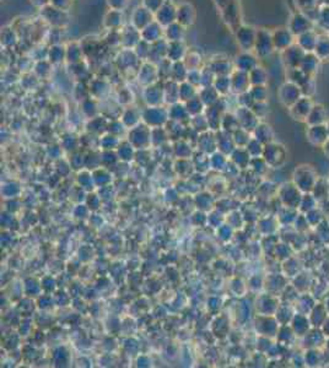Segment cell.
Segmentation results:
<instances>
[{
	"label": "cell",
	"mask_w": 329,
	"mask_h": 368,
	"mask_svg": "<svg viewBox=\"0 0 329 368\" xmlns=\"http://www.w3.org/2000/svg\"><path fill=\"white\" fill-rule=\"evenodd\" d=\"M275 50L273 42V32L268 31L267 28H259L257 30L256 44H254V52L258 58H267Z\"/></svg>",
	"instance_id": "obj_1"
},
{
	"label": "cell",
	"mask_w": 329,
	"mask_h": 368,
	"mask_svg": "<svg viewBox=\"0 0 329 368\" xmlns=\"http://www.w3.org/2000/svg\"><path fill=\"white\" fill-rule=\"evenodd\" d=\"M155 20L162 27L177 21V7L172 2L166 0L165 4L155 13Z\"/></svg>",
	"instance_id": "obj_10"
},
{
	"label": "cell",
	"mask_w": 329,
	"mask_h": 368,
	"mask_svg": "<svg viewBox=\"0 0 329 368\" xmlns=\"http://www.w3.org/2000/svg\"><path fill=\"white\" fill-rule=\"evenodd\" d=\"M231 86H232L233 92L241 95L243 92H247L251 88V81L248 73L245 71L234 69L231 74Z\"/></svg>",
	"instance_id": "obj_16"
},
{
	"label": "cell",
	"mask_w": 329,
	"mask_h": 368,
	"mask_svg": "<svg viewBox=\"0 0 329 368\" xmlns=\"http://www.w3.org/2000/svg\"><path fill=\"white\" fill-rule=\"evenodd\" d=\"M196 8L191 3H182L177 7V22L182 26L190 27L196 22Z\"/></svg>",
	"instance_id": "obj_14"
},
{
	"label": "cell",
	"mask_w": 329,
	"mask_h": 368,
	"mask_svg": "<svg viewBox=\"0 0 329 368\" xmlns=\"http://www.w3.org/2000/svg\"><path fill=\"white\" fill-rule=\"evenodd\" d=\"M200 69H192L188 70L187 81L191 82L194 86H200Z\"/></svg>",
	"instance_id": "obj_55"
},
{
	"label": "cell",
	"mask_w": 329,
	"mask_h": 368,
	"mask_svg": "<svg viewBox=\"0 0 329 368\" xmlns=\"http://www.w3.org/2000/svg\"><path fill=\"white\" fill-rule=\"evenodd\" d=\"M220 93L217 92L216 88L214 86H207V87H202L200 92L198 93V96L200 97V99L203 101V103L207 104V106H211L214 104L219 98Z\"/></svg>",
	"instance_id": "obj_37"
},
{
	"label": "cell",
	"mask_w": 329,
	"mask_h": 368,
	"mask_svg": "<svg viewBox=\"0 0 329 368\" xmlns=\"http://www.w3.org/2000/svg\"><path fill=\"white\" fill-rule=\"evenodd\" d=\"M256 136L259 140H263L264 138H268L270 140L273 138V130H271L270 125L268 124H258L256 127Z\"/></svg>",
	"instance_id": "obj_50"
},
{
	"label": "cell",
	"mask_w": 329,
	"mask_h": 368,
	"mask_svg": "<svg viewBox=\"0 0 329 368\" xmlns=\"http://www.w3.org/2000/svg\"><path fill=\"white\" fill-rule=\"evenodd\" d=\"M144 118L145 121L150 124L157 125V124H161L162 122L166 119V113L162 108L160 107H151L147 110V112L144 113Z\"/></svg>",
	"instance_id": "obj_34"
},
{
	"label": "cell",
	"mask_w": 329,
	"mask_h": 368,
	"mask_svg": "<svg viewBox=\"0 0 329 368\" xmlns=\"http://www.w3.org/2000/svg\"><path fill=\"white\" fill-rule=\"evenodd\" d=\"M166 0H143V5H144L147 9H149L151 13L155 14L162 5L165 4Z\"/></svg>",
	"instance_id": "obj_53"
},
{
	"label": "cell",
	"mask_w": 329,
	"mask_h": 368,
	"mask_svg": "<svg viewBox=\"0 0 329 368\" xmlns=\"http://www.w3.org/2000/svg\"><path fill=\"white\" fill-rule=\"evenodd\" d=\"M288 73H286V76H288V80L291 82H295L296 85H299L300 87H302L306 82L308 81L313 76L307 75L305 71H302L300 68H295V69H286Z\"/></svg>",
	"instance_id": "obj_35"
},
{
	"label": "cell",
	"mask_w": 329,
	"mask_h": 368,
	"mask_svg": "<svg viewBox=\"0 0 329 368\" xmlns=\"http://www.w3.org/2000/svg\"><path fill=\"white\" fill-rule=\"evenodd\" d=\"M47 59L52 65H59L67 62V45L51 44L48 47Z\"/></svg>",
	"instance_id": "obj_25"
},
{
	"label": "cell",
	"mask_w": 329,
	"mask_h": 368,
	"mask_svg": "<svg viewBox=\"0 0 329 368\" xmlns=\"http://www.w3.org/2000/svg\"><path fill=\"white\" fill-rule=\"evenodd\" d=\"M116 64L118 69L122 70H131V69H139L140 67V59L138 58L134 49H129V48H123L118 56L116 57Z\"/></svg>",
	"instance_id": "obj_7"
},
{
	"label": "cell",
	"mask_w": 329,
	"mask_h": 368,
	"mask_svg": "<svg viewBox=\"0 0 329 368\" xmlns=\"http://www.w3.org/2000/svg\"><path fill=\"white\" fill-rule=\"evenodd\" d=\"M308 140L313 145H324L329 139L328 127L325 124L308 125V130L306 133Z\"/></svg>",
	"instance_id": "obj_17"
},
{
	"label": "cell",
	"mask_w": 329,
	"mask_h": 368,
	"mask_svg": "<svg viewBox=\"0 0 329 368\" xmlns=\"http://www.w3.org/2000/svg\"><path fill=\"white\" fill-rule=\"evenodd\" d=\"M318 33L314 30H310L307 32H303L301 35L296 37V43L305 50L306 53L308 52H314V48H316L317 39H318Z\"/></svg>",
	"instance_id": "obj_21"
},
{
	"label": "cell",
	"mask_w": 329,
	"mask_h": 368,
	"mask_svg": "<svg viewBox=\"0 0 329 368\" xmlns=\"http://www.w3.org/2000/svg\"><path fill=\"white\" fill-rule=\"evenodd\" d=\"M306 52L295 42L290 47H288L281 52V61L286 69H295L301 64Z\"/></svg>",
	"instance_id": "obj_6"
},
{
	"label": "cell",
	"mask_w": 329,
	"mask_h": 368,
	"mask_svg": "<svg viewBox=\"0 0 329 368\" xmlns=\"http://www.w3.org/2000/svg\"><path fill=\"white\" fill-rule=\"evenodd\" d=\"M257 38V30L252 26L242 25L236 30V41L239 43L240 48L245 52H251L254 49Z\"/></svg>",
	"instance_id": "obj_5"
},
{
	"label": "cell",
	"mask_w": 329,
	"mask_h": 368,
	"mask_svg": "<svg viewBox=\"0 0 329 368\" xmlns=\"http://www.w3.org/2000/svg\"><path fill=\"white\" fill-rule=\"evenodd\" d=\"M50 2H51V0H30V3L33 5V7L39 8V9H41V8L45 7V5L50 4Z\"/></svg>",
	"instance_id": "obj_59"
},
{
	"label": "cell",
	"mask_w": 329,
	"mask_h": 368,
	"mask_svg": "<svg viewBox=\"0 0 329 368\" xmlns=\"http://www.w3.org/2000/svg\"><path fill=\"white\" fill-rule=\"evenodd\" d=\"M84 49L79 42H70L67 44V63L68 64H79L84 59Z\"/></svg>",
	"instance_id": "obj_29"
},
{
	"label": "cell",
	"mask_w": 329,
	"mask_h": 368,
	"mask_svg": "<svg viewBox=\"0 0 329 368\" xmlns=\"http://www.w3.org/2000/svg\"><path fill=\"white\" fill-rule=\"evenodd\" d=\"M41 16L45 22L51 25L52 27H61L63 28L67 26L69 22V15L67 10H61L58 8H54L51 4L45 5L41 8Z\"/></svg>",
	"instance_id": "obj_2"
},
{
	"label": "cell",
	"mask_w": 329,
	"mask_h": 368,
	"mask_svg": "<svg viewBox=\"0 0 329 368\" xmlns=\"http://www.w3.org/2000/svg\"><path fill=\"white\" fill-rule=\"evenodd\" d=\"M248 76H250V81L252 86H258V85H265L268 81V71L264 69L263 67H256L254 69H252L250 73H248Z\"/></svg>",
	"instance_id": "obj_33"
},
{
	"label": "cell",
	"mask_w": 329,
	"mask_h": 368,
	"mask_svg": "<svg viewBox=\"0 0 329 368\" xmlns=\"http://www.w3.org/2000/svg\"><path fill=\"white\" fill-rule=\"evenodd\" d=\"M157 73H159V80L167 81L171 78V68H172V62L170 59H164L160 63H157Z\"/></svg>",
	"instance_id": "obj_41"
},
{
	"label": "cell",
	"mask_w": 329,
	"mask_h": 368,
	"mask_svg": "<svg viewBox=\"0 0 329 368\" xmlns=\"http://www.w3.org/2000/svg\"><path fill=\"white\" fill-rule=\"evenodd\" d=\"M316 25L320 30L329 33V5H320Z\"/></svg>",
	"instance_id": "obj_40"
},
{
	"label": "cell",
	"mask_w": 329,
	"mask_h": 368,
	"mask_svg": "<svg viewBox=\"0 0 329 368\" xmlns=\"http://www.w3.org/2000/svg\"><path fill=\"white\" fill-rule=\"evenodd\" d=\"M184 33H185V27L182 26V25L178 24L177 21L164 27V37L168 42L183 41Z\"/></svg>",
	"instance_id": "obj_28"
},
{
	"label": "cell",
	"mask_w": 329,
	"mask_h": 368,
	"mask_svg": "<svg viewBox=\"0 0 329 368\" xmlns=\"http://www.w3.org/2000/svg\"><path fill=\"white\" fill-rule=\"evenodd\" d=\"M273 42L275 50L283 52L295 43V36L288 27H279L273 32Z\"/></svg>",
	"instance_id": "obj_12"
},
{
	"label": "cell",
	"mask_w": 329,
	"mask_h": 368,
	"mask_svg": "<svg viewBox=\"0 0 329 368\" xmlns=\"http://www.w3.org/2000/svg\"><path fill=\"white\" fill-rule=\"evenodd\" d=\"M134 52H135L136 56H138L140 62L149 61V57H150L151 52V43L144 41V39H140L139 43L135 45V48H134Z\"/></svg>",
	"instance_id": "obj_42"
},
{
	"label": "cell",
	"mask_w": 329,
	"mask_h": 368,
	"mask_svg": "<svg viewBox=\"0 0 329 368\" xmlns=\"http://www.w3.org/2000/svg\"><path fill=\"white\" fill-rule=\"evenodd\" d=\"M297 11L307 13V11L316 9L320 7V0H295Z\"/></svg>",
	"instance_id": "obj_46"
},
{
	"label": "cell",
	"mask_w": 329,
	"mask_h": 368,
	"mask_svg": "<svg viewBox=\"0 0 329 368\" xmlns=\"http://www.w3.org/2000/svg\"><path fill=\"white\" fill-rule=\"evenodd\" d=\"M203 107H204V103H203V101L200 99L199 96L193 97V98H191L190 101H187V103H185V108H187L188 113L191 114H199L202 112Z\"/></svg>",
	"instance_id": "obj_47"
},
{
	"label": "cell",
	"mask_w": 329,
	"mask_h": 368,
	"mask_svg": "<svg viewBox=\"0 0 329 368\" xmlns=\"http://www.w3.org/2000/svg\"><path fill=\"white\" fill-rule=\"evenodd\" d=\"M327 110L323 104H313L310 114H308L306 123L308 125H319L324 124L327 121Z\"/></svg>",
	"instance_id": "obj_27"
},
{
	"label": "cell",
	"mask_w": 329,
	"mask_h": 368,
	"mask_svg": "<svg viewBox=\"0 0 329 368\" xmlns=\"http://www.w3.org/2000/svg\"><path fill=\"white\" fill-rule=\"evenodd\" d=\"M121 38L123 48L134 49L135 45L138 44L140 39H142V33H140V30H138V28L130 24L124 26L121 30Z\"/></svg>",
	"instance_id": "obj_15"
},
{
	"label": "cell",
	"mask_w": 329,
	"mask_h": 368,
	"mask_svg": "<svg viewBox=\"0 0 329 368\" xmlns=\"http://www.w3.org/2000/svg\"><path fill=\"white\" fill-rule=\"evenodd\" d=\"M196 96H197V86H194V85H192L191 82L188 81H183L179 84V99L187 102Z\"/></svg>",
	"instance_id": "obj_39"
},
{
	"label": "cell",
	"mask_w": 329,
	"mask_h": 368,
	"mask_svg": "<svg viewBox=\"0 0 329 368\" xmlns=\"http://www.w3.org/2000/svg\"><path fill=\"white\" fill-rule=\"evenodd\" d=\"M301 90H302L303 96L311 97L312 95H313L314 91H316V81H314V79L311 78L310 80H308V81L301 87Z\"/></svg>",
	"instance_id": "obj_54"
},
{
	"label": "cell",
	"mask_w": 329,
	"mask_h": 368,
	"mask_svg": "<svg viewBox=\"0 0 329 368\" xmlns=\"http://www.w3.org/2000/svg\"><path fill=\"white\" fill-rule=\"evenodd\" d=\"M328 35H329V33H328Z\"/></svg>",
	"instance_id": "obj_62"
},
{
	"label": "cell",
	"mask_w": 329,
	"mask_h": 368,
	"mask_svg": "<svg viewBox=\"0 0 329 368\" xmlns=\"http://www.w3.org/2000/svg\"><path fill=\"white\" fill-rule=\"evenodd\" d=\"M159 80V73H157V65L155 63L145 61L140 64L138 70V81L144 86H149L157 82Z\"/></svg>",
	"instance_id": "obj_9"
},
{
	"label": "cell",
	"mask_w": 329,
	"mask_h": 368,
	"mask_svg": "<svg viewBox=\"0 0 329 368\" xmlns=\"http://www.w3.org/2000/svg\"><path fill=\"white\" fill-rule=\"evenodd\" d=\"M251 96L256 102H265L268 98V90L265 85H258V86H251Z\"/></svg>",
	"instance_id": "obj_45"
},
{
	"label": "cell",
	"mask_w": 329,
	"mask_h": 368,
	"mask_svg": "<svg viewBox=\"0 0 329 368\" xmlns=\"http://www.w3.org/2000/svg\"><path fill=\"white\" fill-rule=\"evenodd\" d=\"M213 86L216 88L220 95H226L232 90L231 86V75H219L214 80Z\"/></svg>",
	"instance_id": "obj_38"
},
{
	"label": "cell",
	"mask_w": 329,
	"mask_h": 368,
	"mask_svg": "<svg viewBox=\"0 0 329 368\" xmlns=\"http://www.w3.org/2000/svg\"><path fill=\"white\" fill-rule=\"evenodd\" d=\"M319 62H320V59L316 56V54H314L313 52H308L305 54V57H303L301 64H300L299 68L302 71H305L307 75L313 76L314 74L317 73V70H318Z\"/></svg>",
	"instance_id": "obj_26"
},
{
	"label": "cell",
	"mask_w": 329,
	"mask_h": 368,
	"mask_svg": "<svg viewBox=\"0 0 329 368\" xmlns=\"http://www.w3.org/2000/svg\"><path fill=\"white\" fill-rule=\"evenodd\" d=\"M18 42V37L11 28H4L2 32V43L5 47H14Z\"/></svg>",
	"instance_id": "obj_48"
},
{
	"label": "cell",
	"mask_w": 329,
	"mask_h": 368,
	"mask_svg": "<svg viewBox=\"0 0 329 368\" xmlns=\"http://www.w3.org/2000/svg\"><path fill=\"white\" fill-rule=\"evenodd\" d=\"M187 48L183 41L178 42H168L167 47V57L166 58L170 59L171 62H182L184 61L185 56H187Z\"/></svg>",
	"instance_id": "obj_24"
},
{
	"label": "cell",
	"mask_w": 329,
	"mask_h": 368,
	"mask_svg": "<svg viewBox=\"0 0 329 368\" xmlns=\"http://www.w3.org/2000/svg\"><path fill=\"white\" fill-rule=\"evenodd\" d=\"M106 43L111 47H117V45H122V38H121V30H114L108 31L107 36L105 38Z\"/></svg>",
	"instance_id": "obj_49"
},
{
	"label": "cell",
	"mask_w": 329,
	"mask_h": 368,
	"mask_svg": "<svg viewBox=\"0 0 329 368\" xmlns=\"http://www.w3.org/2000/svg\"><path fill=\"white\" fill-rule=\"evenodd\" d=\"M216 3H217V4H219L220 7H221V8H225L226 5L230 4L231 0H216Z\"/></svg>",
	"instance_id": "obj_60"
},
{
	"label": "cell",
	"mask_w": 329,
	"mask_h": 368,
	"mask_svg": "<svg viewBox=\"0 0 329 368\" xmlns=\"http://www.w3.org/2000/svg\"><path fill=\"white\" fill-rule=\"evenodd\" d=\"M164 97L165 101L176 102L179 98V84L178 82L173 81V80H167L164 81Z\"/></svg>",
	"instance_id": "obj_32"
},
{
	"label": "cell",
	"mask_w": 329,
	"mask_h": 368,
	"mask_svg": "<svg viewBox=\"0 0 329 368\" xmlns=\"http://www.w3.org/2000/svg\"><path fill=\"white\" fill-rule=\"evenodd\" d=\"M188 114L187 108L185 106H182L181 103H174L170 110V116L172 117L173 119H181L183 117H185Z\"/></svg>",
	"instance_id": "obj_51"
},
{
	"label": "cell",
	"mask_w": 329,
	"mask_h": 368,
	"mask_svg": "<svg viewBox=\"0 0 329 368\" xmlns=\"http://www.w3.org/2000/svg\"><path fill=\"white\" fill-rule=\"evenodd\" d=\"M233 65L234 69L245 71V73H250L252 69H254V68L259 65L258 57H257V54H253L252 52H245V50H242L234 58Z\"/></svg>",
	"instance_id": "obj_11"
},
{
	"label": "cell",
	"mask_w": 329,
	"mask_h": 368,
	"mask_svg": "<svg viewBox=\"0 0 329 368\" xmlns=\"http://www.w3.org/2000/svg\"><path fill=\"white\" fill-rule=\"evenodd\" d=\"M224 14H225V19L226 21H236L237 19V15H239V10H237L236 5H234V3L231 2L230 4L226 5V7L224 8Z\"/></svg>",
	"instance_id": "obj_52"
},
{
	"label": "cell",
	"mask_w": 329,
	"mask_h": 368,
	"mask_svg": "<svg viewBox=\"0 0 329 368\" xmlns=\"http://www.w3.org/2000/svg\"><path fill=\"white\" fill-rule=\"evenodd\" d=\"M314 22L308 18L306 14L301 13V11H297L295 13L293 16L290 18V21H289L288 28L293 32L295 37L301 35L303 32H307V31L313 30L314 28Z\"/></svg>",
	"instance_id": "obj_4"
},
{
	"label": "cell",
	"mask_w": 329,
	"mask_h": 368,
	"mask_svg": "<svg viewBox=\"0 0 329 368\" xmlns=\"http://www.w3.org/2000/svg\"><path fill=\"white\" fill-rule=\"evenodd\" d=\"M50 4L54 8H58L61 10H69L71 5V0H51Z\"/></svg>",
	"instance_id": "obj_58"
},
{
	"label": "cell",
	"mask_w": 329,
	"mask_h": 368,
	"mask_svg": "<svg viewBox=\"0 0 329 368\" xmlns=\"http://www.w3.org/2000/svg\"><path fill=\"white\" fill-rule=\"evenodd\" d=\"M314 54L322 61H329V35L328 33H322L318 36L317 39L316 48H314Z\"/></svg>",
	"instance_id": "obj_30"
},
{
	"label": "cell",
	"mask_w": 329,
	"mask_h": 368,
	"mask_svg": "<svg viewBox=\"0 0 329 368\" xmlns=\"http://www.w3.org/2000/svg\"><path fill=\"white\" fill-rule=\"evenodd\" d=\"M144 96L149 104H151V106L160 104V102H161L162 99H165L164 84L159 85L157 82H155V84H153V85H149V86L145 87Z\"/></svg>",
	"instance_id": "obj_22"
},
{
	"label": "cell",
	"mask_w": 329,
	"mask_h": 368,
	"mask_svg": "<svg viewBox=\"0 0 329 368\" xmlns=\"http://www.w3.org/2000/svg\"><path fill=\"white\" fill-rule=\"evenodd\" d=\"M153 21H155V14L151 13L144 5L136 8L131 14V25L140 31L147 27L148 25H150Z\"/></svg>",
	"instance_id": "obj_13"
},
{
	"label": "cell",
	"mask_w": 329,
	"mask_h": 368,
	"mask_svg": "<svg viewBox=\"0 0 329 368\" xmlns=\"http://www.w3.org/2000/svg\"><path fill=\"white\" fill-rule=\"evenodd\" d=\"M188 76V68L184 64V62H174L172 63L171 68V80L181 84L183 81H187Z\"/></svg>",
	"instance_id": "obj_31"
},
{
	"label": "cell",
	"mask_w": 329,
	"mask_h": 368,
	"mask_svg": "<svg viewBox=\"0 0 329 368\" xmlns=\"http://www.w3.org/2000/svg\"><path fill=\"white\" fill-rule=\"evenodd\" d=\"M33 63L32 61H31L30 58H26V57H24V58H20L19 62H18V68L20 70H30V69H33Z\"/></svg>",
	"instance_id": "obj_57"
},
{
	"label": "cell",
	"mask_w": 329,
	"mask_h": 368,
	"mask_svg": "<svg viewBox=\"0 0 329 368\" xmlns=\"http://www.w3.org/2000/svg\"><path fill=\"white\" fill-rule=\"evenodd\" d=\"M211 71L215 74L216 76L219 75H231L232 71L234 70V65L228 61L227 58H214L213 61L209 63L208 65Z\"/></svg>",
	"instance_id": "obj_23"
},
{
	"label": "cell",
	"mask_w": 329,
	"mask_h": 368,
	"mask_svg": "<svg viewBox=\"0 0 329 368\" xmlns=\"http://www.w3.org/2000/svg\"><path fill=\"white\" fill-rule=\"evenodd\" d=\"M320 5H329V0H320Z\"/></svg>",
	"instance_id": "obj_61"
},
{
	"label": "cell",
	"mask_w": 329,
	"mask_h": 368,
	"mask_svg": "<svg viewBox=\"0 0 329 368\" xmlns=\"http://www.w3.org/2000/svg\"><path fill=\"white\" fill-rule=\"evenodd\" d=\"M313 102H312L311 97L302 96L296 103L291 106L289 108V113L293 117V119L299 122H306L308 114H310L312 107H313Z\"/></svg>",
	"instance_id": "obj_8"
},
{
	"label": "cell",
	"mask_w": 329,
	"mask_h": 368,
	"mask_svg": "<svg viewBox=\"0 0 329 368\" xmlns=\"http://www.w3.org/2000/svg\"><path fill=\"white\" fill-rule=\"evenodd\" d=\"M123 21H124L123 11L110 9L104 16V27L108 31L121 30L123 26Z\"/></svg>",
	"instance_id": "obj_19"
},
{
	"label": "cell",
	"mask_w": 329,
	"mask_h": 368,
	"mask_svg": "<svg viewBox=\"0 0 329 368\" xmlns=\"http://www.w3.org/2000/svg\"><path fill=\"white\" fill-rule=\"evenodd\" d=\"M200 86L207 87V86H213L214 80H215L216 75L211 71L209 67H204L200 69Z\"/></svg>",
	"instance_id": "obj_44"
},
{
	"label": "cell",
	"mask_w": 329,
	"mask_h": 368,
	"mask_svg": "<svg viewBox=\"0 0 329 368\" xmlns=\"http://www.w3.org/2000/svg\"><path fill=\"white\" fill-rule=\"evenodd\" d=\"M277 96H279L280 102H281L285 107L290 108L291 106L296 103L303 95L301 87H300L299 85H296L295 82H291L288 80V81H285L284 84L279 87Z\"/></svg>",
	"instance_id": "obj_3"
},
{
	"label": "cell",
	"mask_w": 329,
	"mask_h": 368,
	"mask_svg": "<svg viewBox=\"0 0 329 368\" xmlns=\"http://www.w3.org/2000/svg\"><path fill=\"white\" fill-rule=\"evenodd\" d=\"M52 67L51 62L48 59H41V61H36L33 64V73L37 78L47 79L48 76L52 73Z\"/></svg>",
	"instance_id": "obj_36"
},
{
	"label": "cell",
	"mask_w": 329,
	"mask_h": 368,
	"mask_svg": "<svg viewBox=\"0 0 329 368\" xmlns=\"http://www.w3.org/2000/svg\"><path fill=\"white\" fill-rule=\"evenodd\" d=\"M167 47H168V41L165 38L159 39V41L151 43V52L150 57H149V62H153L157 64L161 61L166 59L167 57Z\"/></svg>",
	"instance_id": "obj_20"
},
{
	"label": "cell",
	"mask_w": 329,
	"mask_h": 368,
	"mask_svg": "<svg viewBox=\"0 0 329 368\" xmlns=\"http://www.w3.org/2000/svg\"><path fill=\"white\" fill-rule=\"evenodd\" d=\"M140 33H142V39L149 42V43H154V42L164 38V27L155 20L147 27L143 28Z\"/></svg>",
	"instance_id": "obj_18"
},
{
	"label": "cell",
	"mask_w": 329,
	"mask_h": 368,
	"mask_svg": "<svg viewBox=\"0 0 329 368\" xmlns=\"http://www.w3.org/2000/svg\"><path fill=\"white\" fill-rule=\"evenodd\" d=\"M183 62H184V64L187 65L188 70L202 69L203 58L198 52H188Z\"/></svg>",
	"instance_id": "obj_43"
},
{
	"label": "cell",
	"mask_w": 329,
	"mask_h": 368,
	"mask_svg": "<svg viewBox=\"0 0 329 368\" xmlns=\"http://www.w3.org/2000/svg\"><path fill=\"white\" fill-rule=\"evenodd\" d=\"M128 3H129V0H107V5L110 7V9L121 11L125 9Z\"/></svg>",
	"instance_id": "obj_56"
}]
</instances>
